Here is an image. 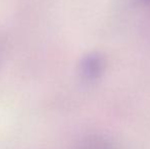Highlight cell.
I'll list each match as a JSON object with an SVG mask.
<instances>
[{
    "label": "cell",
    "mask_w": 150,
    "mask_h": 149,
    "mask_svg": "<svg viewBox=\"0 0 150 149\" xmlns=\"http://www.w3.org/2000/svg\"><path fill=\"white\" fill-rule=\"evenodd\" d=\"M76 149H115V147L105 138L94 136L85 139Z\"/></svg>",
    "instance_id": "obj_1"
}]
</instances>
